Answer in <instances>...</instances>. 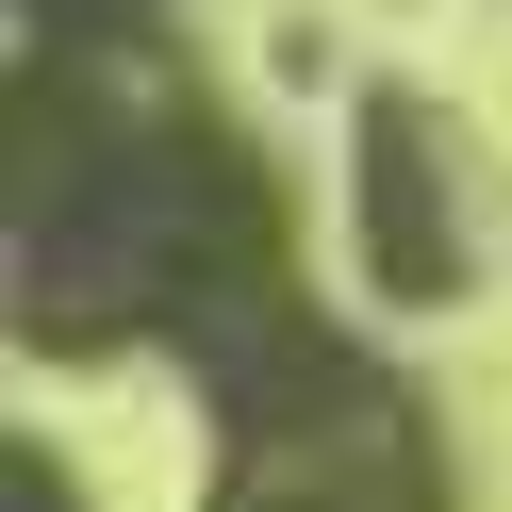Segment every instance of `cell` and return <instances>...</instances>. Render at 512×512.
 Masks as SVG:
<instances>
[{"mask_svg":"<svg viewBox=\"0 0 512 512\" xmlns=\"http://www.w3.org/2000/svg\"><path fill=\"white\" fill-rule=\"evenodd\" d=\"M232 512H430V463H413L397 397H364V380H314L281 430H248Z\"/></svg>","mask_w":512,"mask_h":512,"instance_id":"1","label":"cell"},{"mask_svg":"<svg viewBox=\"0 0 512 512\" xmlns=\"http://www.w3.org/2000/svg\"><path fill=\"white\" fill-rule=\"evenodd\" d=\"M364 265L397 281V298H446V281H463V248H446V199H430V149H413V116H364Z\"/></svg>","mask_w":512,"mask_h":512,"instance_id":"2","label":"cell"},{"mask_svg":"<svg viewBox=\"0 0 512 512\" xmlns=\"http://www.w3.org/2000/svg\"><path fill=\"white\" fill-rule=\"evenodd\" d=\"M17 512H67V463L50 446H17Z\"/></svg>","mask_w":512,"mask_h":512,"instance_id":"3","label":"cell"}]
</instances>
